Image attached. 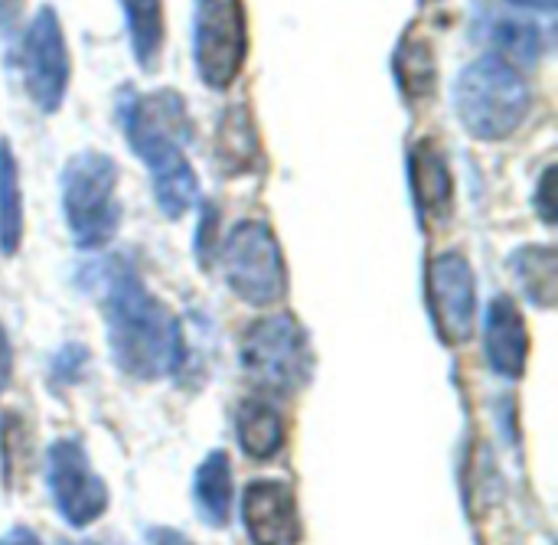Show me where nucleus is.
Returning a JSON list of instances; mask_svg holds the SVG:
<instances>
[{"instance_id": "obj_22", "label": "nucleus", "mask_w": 558, "mask_h": 545, "mask_svg": "<svg viewBox=\"0 0 558 545\" xmlns=\"http://www.w3.org/2000/svg\"><path fill=\"white\" fill-rule=\"evenodd\" d=\"M23 7L26 0H0V36H13L16 26H20V16H23Z\"/></svg>"}, {"instance_id": "obj_6", "label": "nucleus", "mask_w": 558, "mask_h": 545, "mask_svg": "<svg viewBox=\"0 0 558 545\" xmlns=\"http://www.w3.org/2000/svg\"><path fill=\"white\" fill-rule=\"evenodd\" d=\"M222 275L232 294L252 307H271L288 294V268L268 222L245 219L222 242Z\"/></svg>"}, {"instance_id": "obj_21", "label": "nucleus", "mask_w": 558, "mask_h": 545, "mask_svg": "<svg viewBox=\"0 0 558 545\" xmlns=\"http://www.w3.org/2000/svg\"><path fill=\"white\" fill-rule=\"evenodd\" d=\"M494 43L500 49L504 59H510L513 65H530L543 56V33L536 23L520 20V16H507L494 23Z\"/></svg>"}, {"instance_id": "obj_2", "label": "nucleus", "mask_w": 558, "mask_h": 545, "mask_svg": "<svg viewBox=\"0 0 558 545\" xmlns=\"http://www.w3.org/2000/svg\"><path fill=\"white\" fill-rule=\"evenodd\" d=\"M124 137L137 160H144L157 209L167 219H180L199 196V177L186 160V144L193 137V124L186 114V101L173 88H157L134 95L121 108Z\"/></svg>"}, {"instance_id": "obj_15", "label": "nucleus", "mask_w": 558, "mask_h": 545, "mask_svg": "<svg viewBox=\"0 0 558 545\" xmlns=\"http://www.w3.org/2000/svg\"><path fill=\"white\" fill-rule=\"evenodd\" d=\"M235 438L255 461H271L288 438L281 412L265 399H245L235 412Z\"/></svg>"}, {"instance_id": "obj_26", "label": "nucleus", "mask_w": 558, "mask_h": 545, "mask_svg": "<svg viewBox=\"0 0 558 545\" xmlns=\"http://www.w3.org/2000/svg\"><path fill=\"white\" fill-rule=\"evenodd\" d=\"M0 545H43V543H39V536H36L33 530H26V526H13V530H7V533L0 536Z\"/></svg>"}, {"instance_id": "obj_27", "label": "nucleus", "mask_w": 558, "mask_h": 545, "mask_svg": "<svg viewBox=\"0 0 558 545\" xmlns=\"http://www.w3.org/2000/svg\"><path fill=\"white\" fill-rule=\"evenodd\" d=\"M513 7H523V10H539V13H549L556 7V0H510Z\"/></svg>"}, {"instance_id": "obj_10", "label": "nucleus", "mask_w": 558, "mask_h": 545, "mask_svg": "<svg viewBox=\"0 0 558 545\" xmlns=\"http://www.w3.org/2000/svg\"><path fill=\"white\" fill-rule=\"evenodd\" d=\"M428 311L445 347H461L477 330V281L461 252H445L428 268Z\"/></svg>"}, {"instance_id": "obj_16", "label": "nucleus", "mask_w": 558, "mask_h": 545, "mask_svg": "<svg viewBox=\"0 0 558 545\" xmlns=\"http://www.w3.org/2000/svg\"><path fill=\"white\" fill-rule=\"evenodd\" d=\"M118 3L128 23V39H131L137 69L157 72L160 56H163V39H167L163 0H118Z\"/></svg>"}, {"instance_id": "obj_24", "label": "nucleus", "mask_w": 558, "mask_h": 545, "mask_svg": "<svg viewBox=\"0 0 558 545\" xmlns=\"http://www.w3.org/2000/svg\"><path fill=\"white\" fill-rule=\"evenodd\" d=\"M10 376H13V350H10V337L0 324V396L10 386Z\"/></svg>"}, {"instance_id": "obj_9", "label": "nucleus", "mask_w": 558, "mask_h": 545, "mask_svg": "<svg viewBox=\"0 0 558 545\" xmlns=\"http://www.w3.org/2000/svg\"><path fill=\"white\" fill-rule=\"evenodd\" d=\"M46 484L56 513L72 526L85 530L108 510V487L98 477L92 458L78 438H56L46 455Z\"/></svg>"}, {"instance_id": "obj_1", "label": "nucleus", "mask_w": 558, "mask_h": 545, "mask_svg": "<svg viewBox=\"0 0 558 545\" xmlns=\"http://www.w3.org/2000/svg\"><path fill=\"white\" fill-rule=\"evenodd\" d=\"M101 294L105 334L114 366L137 383H157L180 373L186 343L177 314L147 291L128 258L101 262L92 278Z\"/></svg>"}, {"instance_id": "obj_3", "label": "nucleus", "mask_w": 558, "mask_h": 545, "mask_svg": "<svg viewBox=\"0 0 558 545\" xmlns=\"http://www.w3.org/2000/svg\"><path fill=\"white\" fill-rule=\"evenodd\" d=\"M454 114L464 131L477 141H504L523 128L530 118L533 92L510 59L500 52L477 56L468 62L451 88Z\"/></svg>"}, {"instance_id": "obj_4", "label": "nucleus", "mask_w": 558, "mask_h": 545, "mask_svg": "<svg viewBox=\"0 0 558 545\" xmlns=\"http://www.w3.org/2000/svg\"><path fill=\"white\" fill-rule=\"evenodd\" d=\"M65 226L78 249H105L121 226L118 164L101 150L75 154L59 177Z\"/></svg>"}, {"instance_id": "obj_12", "label": "nucleus", "mask_w": 558, "mask_h": 545, "mask_svg": "<svg viewBox=\"0 0 558 545\" xmlns=\"http://www.w3.org/2000/svg\"><path fill=\"white\" fill-rule=\"evenodd\" d=\"M484 350L490 360V370L504 379H520L530 363V330L520 314V307L500 294L487 304L484 317Z\"/></svg>"}, {"instance_id": "obj_17", "label": "nucleus", "mask_w": 558, "mask_h": 545, "mask_svg": "<svg viewBox=\"0 0 558 545\" xmlns=\"http://www.w3.org/2000/svg\"><path fill=\"white\" fill-rule=\"evenodd\" d=\"M513 275L520 281V288L526 291V298L549 311L556 304L558 291V258L553 245H523L520 252H513L510 258Z\"/></svg>"}, {"instance_id": "obj_18", "label": "nucleus", "mask_w": 558, "mask_h": 545, "mask_svg": "<svg viewBox=\"0 0 558 545\" xmlns=\"http://www.w3.org/2000/svg\"><path fill=\"white\" fill-rule=\"evenodd\" d=\"M23 242V193L13 147L0 141V255H16Z\"/></svg>"}, {"instance_id": "obj_5", "label": "nucleus", "mask_w": 558, "mask_h": 545, "mask_svg": "<svg viewBox=\"0 0 558 545\" xmlns=\"http://www.w3.org/2000/svg\"><path fill=\"white\" fill-rule=\"evenodd\" d=\"M239 360L245 376L265 392L294 396L307 386L314 353L294 314H268L245 327Z\"/></svg>"}, {"instance_id": "obj_23", "label": "nucleus", "mask_w": 558, "mask_h": 545, "mask_svg": "<svg viewBox=\"0 0 558 545\" xmlns=\"http://www.w3.org/2000/svg\"><path fill=\"white\" fill-rule=\"evenodd\" d=\"M553 180H556V167H549L539 180V209H543V219L553 222L556 219V206H553Z\"/></svg>"}, {"instance_id": "obj_20", "label": "nucleus", "mask_w": 558, "mask_h": 545, "mask_svg": "<svg viewBox=\"0 0 558 545\" xmlns=\"http://www.w3.org/2000/svg\"><path fill=\"white\" fill-rule=\"evenodd\" d=\"M396 75H399V85L409 98H422V95H432L435 88V59H432V46L418 36H409L402 46H399V56H396Z\"/></svg>"}, {"instance_id": "obj_7", "label": "nucleus", "mask_w": 558, "mask_h": 545, "mask_svg": "<svg viewBox=\"0 0 558 545\" xmlns=\"http://www.w3.org/2000/svg\"><path fill=\"white\" fill-rule=\"evenodd\" d=\"M193 62L206 88H229L248 56V16L242 0H196L193 7Z\"/></svg>"}, {"instance_id": "obj_8", "label": "nucleus", "mask_w": 558, "mask_h": 545, "mask_svg": "<svg viewBox=\"0 0 558 545\" xmlns=\"http://www.w3.org/2000/svg\"><path fill=\"white\" fill-rule=\"evenodd\" d=\"M20 69L29 101L43 114H56L69 92L72 62H69L62 20L52 7H39L36 16L26 23L20 39Z\"/></svg>"}, {"instance_id": "obj_25", "label": "nucleus", "mask_w": 558, "mask_h": 545, "mask_svg": "<svg viewBox=\"0 0 558 545\" xmlns=\"http://www.w3.org/2000/svg\"><path fill=\"white\" fill-rule=\"evenodd\" d=\"M147 545H196L190 543L183 533H177V530H167V526H160V530H150L147 533Z\"/></svg>"}, {"instance_id": "obj_13", "label": "nucleus", "mask_w": 558, "mask_h": 545, "mask_svg": "<svg viewBox=\"0 0 558 545\" xmlns=\"http://www.w3.org/2000/svg\"><path fill=\"white\" fill-rule=\"evenodd\" d=\"M409 180L422 219H448L454 203V180L445 154L432 141H418L409 150Z\"/></svg>"}, {"instance_id": "obj_11", "label": "nucleus", "mask_w": 558, "mask_h": 545, "mask_svg": "<svg viewBox=\"0 0 558 545\" xmlns=\"http://www.w3.org/2000/svg\"><path fill=\"white\" fill-rule=\"evenodd\" d=\"M242 523L252 545H301L294 487L284 481H252L242 494Z\"/></svg>"}, {"instance_id": "obj_28", "label": "nucleus", "mask_w": 558, "mask_h": 545, "mask_svg": "<svg viewBox=\"0 0 558 545\" xmlns=\"http://www.w3.org/2000/svg\"><path fill=\"white\" fill-rule=\"evenodd\" d=\"M59 545H121V543H108V540H92V543H59Z\"/></svg>"}, {"instance_id": "obj_14", "label": "nucleus", "mask_w": 558, "mask_h": 545, "mask_svg": "<svg viewBox=\"0 0 558 545\" xmlns=\"http://www.w3.org/2000/svg\"><path fill=\"white\" fill-rule=\"evenodd\" d=\"M193 507L199 520L213 530H222L229 523L232 510V464L226 451H213L199 461L193 474Z\"/></svg>"}, {"instance_id": "obj_19", "label": "nucleus", "mask_w": 558, "mask_h": 545, "mask_svg": "<svg viewBox=\"0 0 558 545\" xmlns=\"http://www.w3.org/2000/svg\"><path fill=\"white\" fill-rule=\"evenodd\" d=\"M255 154H258V141H255L252 121L242 108H232L216 131V157L222 160L229 173H242Z\"/></svg>"}]
</instances>
